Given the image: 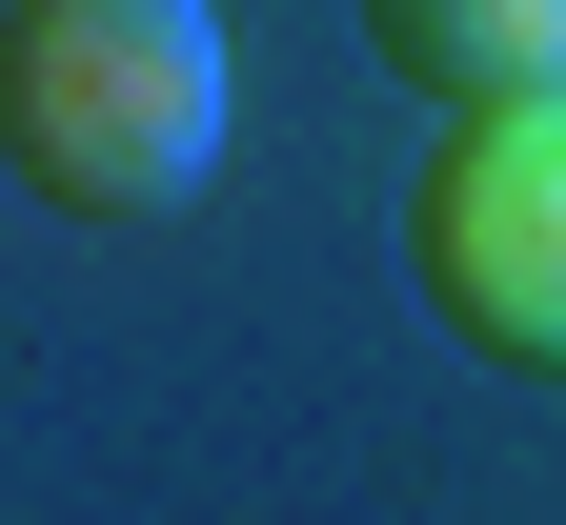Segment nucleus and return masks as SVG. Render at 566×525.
Segmentation results:
<instances>
[{"label":"nucleus","instance_id":"2","mask_svg":"<svg viewBox=\"0 0 566 525\" xmlns=\"http://www.w3.org/2000/svg\"><path fill=\"white\" fill-rule=\"evenodd\" d=\"M405 263L485 364L566 385V102H465L405 182Z\"/></svg>","mask_w":566,"mask_h":525},{"label":"nucleus","instance_id":"1","mask_svg":"<svg viewBox=\"0 0 566 525\" xmlns=\"http://www.w3.org/2000/svg\"><path fill=\"white\" fill-rule=\"evenodd\" d=\"M223 102V0H0V182L61 222H182Z\"/></svg>","mask_w":566,"mask_h":525},{"label":"nucleus","instance_id":"3","mask_svg":"<svg viewBox=\"0 0 566 525\" xmlns=\"http://www.w3.org/2000/svg\"><path fill=\"white\" fill-rule=\"evenodd\" d=\"M365 41H385V82L424 102H566V0H365Z\"/></svg>","mask_w":566,"mask_h":525}]
</instances>
